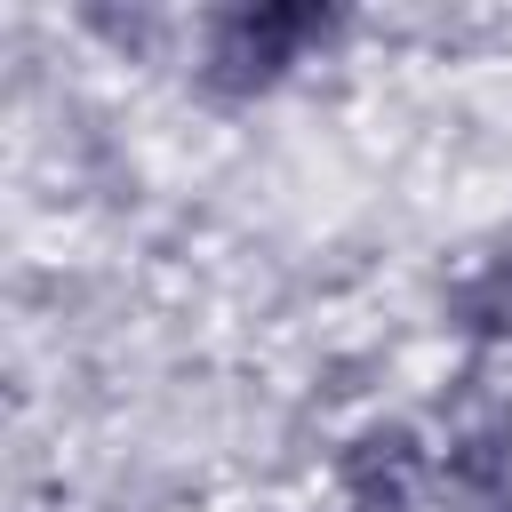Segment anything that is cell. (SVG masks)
Masks as SVG:
<instances>
[{
	"mask_svg": "<svg viewBox=\"0 0 512 512\" xmlns=\"http://www.w3.org/2000/svg\"><path fill=\"white\" fill-rule=\"evenodd\" d=\"M456 320L472 336H504L512 328V256H488L464 288H456Z\"/></svg>",
	"mask_w": 512,
	"mask_h": 512,
	"instance_id": "7a4b0ae2",
	"label": "cell"
},
{
	"mask_svg": "<svg viewBox=\"0 0 512 512\" xmlns=\"http://www.w3.org/2000/svg\"><path fill=\"white\" fill-rule=\"evenodd\" d=\"M336 32L328 8H288V0H264V8H224L208 24V88L224 96H256L272 80H288L320 40Z\"/></svg>",
	"mask_w": 512,
	"mask_h": 512,
	"instance_id": "6da1fadb",
	"label": "cell"
}]
</instances>
